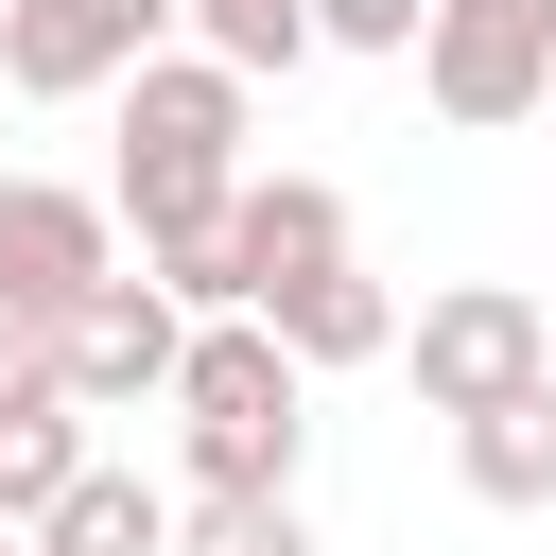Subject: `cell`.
I'll return each instance as SVG.
<instances>
[{
	"instance_id": "6da1fadb",
	"label": "cell",
	"mask_w": 556,
	"mask_h": 556,
	"mask_svg": "<svg viewBox=\"0 0 556 556\" xmlns=\"http://www.w3.org/2000/svg\"><path fill=\"white\" fill-rule=\"evenodd\" d=\"M174 434H191V504H278L295 452H313V365L261 313H208L191 365H174Z\"/></svg>"
},
{
	"instance_id": "5b68a950",
	"label": "cell",
	"mask_w": 556,
	"mask_h": 556,
	"mask_svg": "<svg viewBox=\"0 0 556 556\" xmlns=\"http://www.w3.org/2000/svg\"><path fill=\"white\" fill-rule=\"evenodd\" d=\"M104 278H139L122 261V208L104 191H52V174H0V313L17 330H70Z\"/></svg>"
},
{
	"instance_id": "ba28073f",
	"label": "cell",
	"mask_w": 556,
	"mask_h": 556,
	"mask_svg": "<svg viewBox=\"0 0 556 556\" xmlns=\"http://www.w3.org/2000/svg\"><path fill=\"white\" fill-rule=\"evenodd\" d=\"M122 156H208V174H243V70L156 52V70L122 87Z\"/></svg>"
},
{
	"instance_id": "4fadbf2b",
	"label": "cell",
	"mask_w": 556,
	"mask_h": 556,
	"mask_svg": "<svg viewBox=\"0 0 556 556\" xmlns=\"http://www.w3.org/2000/svg\"><path fill=\"white\" fill-rule=\"evenodd\" d=\"M174 556H313V504H174Z\"/></svg>"
},
{
	"instance_id": "5bb4252c",
	"label": "cell",
	"mask_w": 556,
	"mask_h": 556,
	"mask_svg": "<svg viewBox=\"0 0 556 556\" xmlns=\"http://www.w3.org/2000/svg\"><path fill=\"white\" fill-rule=\"evenodd\" d=\"M434 0H313V52H417Z\"/></svg>"
},
{
	"instance_id": "7a4b0ae2",
	"label": "cell",
	"mask_w": 556,
	"mask_h": 556,
	"mask_svg": "<svg viewBox=\"0 0 556 556\" xmlns=\"http://www.w3.org/2000/svg\"><path fill=\"white\" fill-rule=\"evenodd\" d=\"M400 365H417V400L469 434V417H504V400H539V382H556V313H539L521 278H452V295H417Z\"/></svg>"
},
{
	"instance_id": "30bf717a",
	"label": "cell",
	"mask_w": 556,
	"mask_h": 556,
	"mask_svg": "<svg viewBox=\"0 0 556 556\" xmlns=\"http://www.w3.org/2000/svg\"><path fill=\"white\" fill-rule=\"evenodd\" d=\"M261 330H278L295 365H382V348H400V295L348 261V278H313V295H295V313H261Z\"/></svg>"
},
{
	"instance_id": "2e32d148",
	"label": "cell",
	"mask_w": 556,
	"mask_h": 556,
	"mask_svg": "<svg viewBox=\"0 0 556 556\" xmlns=\"http://www.w3.org/2000/svg\"><path fill=\"white\" fill-rule=\"evenodd\" d=\"M0 556H35V539H17V521H0Z\"/></svg>"
},
{
	"instance_id": "7c38bea8",
	"label": "cell",
	"mask_w": 556,
	"mask_h": 556,
	"mask_svg": "<svg viewBox=\"0 0 556 556\" xmlns=\"http://www.w3.org/2000/svg\"><path fill=\"white\" fill-rule=\"evenodd\" d=\"M35 556H174V504H156L139 469H87V486L35 521Z\"/></svg>"
},
{
	"instance_id": "9a60e30c",
	"label": "cell",
	"mask_w": 556,
	"mask_h": 556,
	"mask_svg": "<svg viewBox=\"0 0 556 556\" xmlns=\"http://www.w3.org/2000/svg\"><path fill=\"white\" fill-rule=\"evenodd\" d=\"M35 400H70V382H52V330L0 313V417H35Z\"/></svg>"
},
{
	"instance_id": "8fae6325",
	"label": "cell",
	"mask_w": 556,
	"mask_h": 556,
	"mask_svg": "<svg viewBox=\"0 0 556 556\" xmlns=\"http://www.w3.org/2000/svg\"><path fill=\"white\" fill-rule=\"evenodd\" d=\"M87 469H104V452H87V417H70V400L0 417V521H17V539H35V521H52L70 486H87Z\"/></svg>"
},
{
	"instance_id": "8992f818",
	"label": "cell",
	"mask_w": 556,
	"mask_h": 556,
	"mask_svg": "<svg viewBox=\"0 0 556 556\" xmlns=\"http://www.w3.org/2000/svg\"><path fill=\"white\" fill-rule=\"evenodd\" d=\"M313 278H348V191L330 174H243V208H226V313H295Z\"/></svg>"
},
{
	"instance_id": "277c9868",
	"label": "cell",
	"mask_w": 556,
	"mask_h": 556,
	"mask_svg": "<svg viewBox=\"0 0 556 556\" xmlns=\"http://www.w3.org/2000/svg\"><path fill=\"white\" fill-rule=\"evenodd\" d=\"M417 87H434V122H539L556 104V0H434V35H417Z\"/></svg>"
},
{
	"instance_id": "3957f363",
	"label": "cell",
	"mask_w": 556,
	"mask_h": 556,
	"mask_svg": "<svg viewBox=\"0 0 556 556\" xmlns=\"http://www.w3.org/2000/svg\"><path fill=\"white\" fill-rule=\"evenodd\" d=\"M174 17L191 0H0V87L17 104H104L174 52Z\"/></svg>"
},
{
	"instance_id": "9c48e42d",
	"label": "cell",
	"mask_w": 556,
	"mask_h": 556,
	"mask_svg": "<svg viewBox=\"0 0 556 556\" xmlns=\"http://www.w3.org/2000/svg\"><path fill=\"white\" fill-rule=\"evenodd\" d=\"M452 469H469V504L539 521V504H556V382H539V400H504V417H469V434H452Z\"/></svg>"
},
{
	"instance_id": "52a82bcc",
	"label": "cell",
	"mask_w": 556,
	"mask_h": 556,
	"mask_svg": "<svg viewBox=\"0 0 556 556\" xmlns=\"http://www.w3.org/2000/svg\"><path fill=\"white\" fill-rule=\"evenodd\" d=\"M174 365H191V313H174L156 278H104V295L52 330V382H70V417H139V400H174Z\"/></svg>"
}]
</instances>
